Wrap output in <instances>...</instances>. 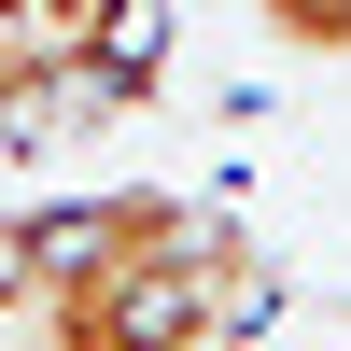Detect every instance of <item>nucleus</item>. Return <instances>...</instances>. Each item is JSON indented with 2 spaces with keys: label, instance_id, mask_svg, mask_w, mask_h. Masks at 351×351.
<instances>
[{
  "label": "nucleus",
  "instance_id": "nucleus-1",
  "mask_svg": "<svg viewBox=\"0 0 351 351\" xmlns=\"http://www.w3.org/2000/svg\"><path fill=\"white\" fill-rule=\"evenodd\" d=\"M112 14H127V0H0V28H14V56H28V71H84Z\"/></svg>",
  "mask_w": 351,
  "mask_h": 351
},
{
  "label": "nucleus",
  "instance_id": "nucleus-3",
  "mask_svg": "<svg viewBox=\"0 0 351 351\" xmlns=\"http://www.w3.org/2000/svg\"><path fill=\"white\" fill-rule=\"evenodd\" d=\"M28 84H43V71H28V56H14V28H0V127L28 112Z\"/></svg>",
  "mask_w": 351,
  "mask_h": 351
},
{
  "label": "nucleus",
  "instance_id": "nucleus-2",
  "mask_svg": "<svg viewBox=\"0 0 351 351\" xmlns=\"http://www.w3.org/2000/svg\"><path fill=\"white\" fill-rule=\"evenodd\" d=\"M253 14L281 43H309V56H351V0H253Z\"/></svg>",
  "mask_w": 351,
  "mask_h": 351
}]
</instances>
